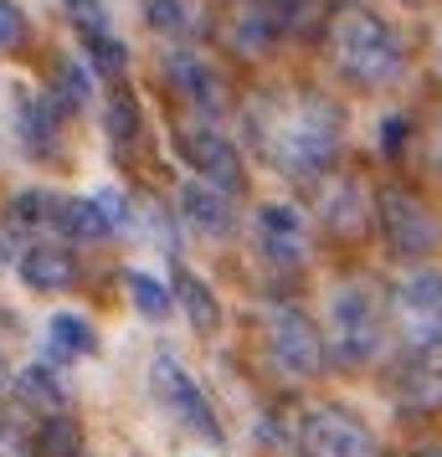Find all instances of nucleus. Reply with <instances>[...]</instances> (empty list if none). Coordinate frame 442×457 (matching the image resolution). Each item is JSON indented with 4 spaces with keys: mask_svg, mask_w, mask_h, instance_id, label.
<instances>
[{
    "mask_svg": "<svg viewBox=\"0 0 442 457\" xmlns=\"http://www.w3.org/2000/svg\"><path fill=\"white\" fill-rule=\"evenodd\" d=\"M5 386H11V375H5V360H0V395H5Z\"/></svg>",
    "mask_w": 442,
    "mask_h": 457,
    "instance_id": "nucleus-30",
    "label": "nucleus"
},
{
    "mask_svg": "<svg viewBox=\"0 0 442 457\" xmlns=\"http://www.w3.org/2000/svg\"><path fill=\"white\" fill-rule=\"evenodd\" d=\"M180 216H186L190 231L221 237V231L232 227V190H221L216 180H190L180 190Z\"/></svg>",
    "mask_w": 442,
    "mask_h": 457,
    "instance_id": "nucleus-11",
    "label": "nucleus"
},
{
    "mask_svg": "<svg viewBox=\"0 0 442 457\" xmlns=\"http://www.w3.org/2000/svg\"><path fill=\"white\" fill-rule=\"evenodd\" d=\"M149 391H154V401L165 406V411H175L180 421H186L196 436H206V442H221V421H216V411H211L206 391L190 380L170 354H160L154 365H149Z\"/></svg>",
    "mask_w": 442,
    "mask_h": 457,
    "instance_id": "nucleus-6",
    "label": "nucleus"
},
{
    "mask_svg": "<svg viewBox=\"0 0 442 457\" xmlns=\"http://www.w3.org/2000/svg\"><path fill=\"white\" fill-rule=\"evenodd\" d=\"M386 345V329H380V309L365 288H339L329 298V350L345 360V365H371Z\"/></svg>",
    "mask_w": 442,
    "mask_h": 457,
    "instance_id": "nucleus-3",
    "label": "nucleus"
},
{
    "mask_svg": "<svg viewBox=\"0 0 442 457\" xmlns=\"http://www.w3.org/2000/svg\"><path fill=\"white\" fill-rule=\"evenodd\" d=\"M412 457H442V447H421V453H412Z\"/></svg>",
    "mask_w": 442,
    "mask_h": 457,
    "instance_id": "nucleus-31",
    "label": "nucleus"
},
{
    "mask_svg": "<svg viewBox=\"0 0 442 457\" xmlns=\"http://www.w3.org/2000/svg\"><path fill=\"white\" fill-rule=\"evenodd\" d=\"M88 57L104 67V72H124V62H129V52H124V42L119 37H108V31H98V37H88Z\"/></svg>",
    "mask_w": 442,
    "mask_h": 457,
    "instance_id": "nucleus-27",
    "label": "nucleus"
},
{
    "mask_svg": "<svg viewBox=\"0 0 442 457\" xmlns=\"http://www.w3.org/2000/svg\"><path fill=\"white\" fill-rule=\"evenodd\" d=\"M21 278L31 283V288L57 293V288H72L78 262H72V252H63V247H31L21 257Z\"/></svg>",
    "mask_w": 442,
    "mask_h": 457,
    "instance_id": "nucleus-13",
    "label": "nucleus"
},
{
    "mask_svg": "<svg viewBox=\"0 0 442 457\" xmlns=\"http://www.w3.org/2000/svg\"><path fill=\"white\" fill-rule=\"evenodd\" d=\"M145 16L165 37H201L206 31V5L201 0H145Z\"/></svg>",
    "mask_w": 442,
    "mask_h": 457,
    "instance_id": "nucleus-14",
    "label": "nucleus"
},
{
    "mask_svg": "<svg viewBox=\"0 0 442 457\" xmlns=\"http://www.w3.org/2000/svg\"><path fill=\"white\" fill-rule=\"evenodd\" d=\"M257 247L273 268H304L309 262V221L294 206H263L257 211Z\"/></svg>",
    "mask_w": 442,
    "mask_h": 457,
    "instance_id": "nucleus-8",
    "label": "nucleus"
},
{
    "mask_svg": "<svg viewBox=\"0 0 442 457\" xmlns=\"http://www.w3.org/2000/svg\"><path fill=\"white\" fill-rule=\"evenodd\" d=\"M21 134L37 149H52L57 145V108L52 104H26L21 108Z\"/></svg>",
    "mask_w": 442,
    "mask_h": 457,
    "instance_id": "nucleus-24",
    "label": "nucleus"
},
{
    "mask_svg": "<svg viewBox=\"0 0 442 457\" xmlns=\"http://www.w3.org/2000/svg\"><path fill=\"white\" fill-rule=\"evenodd\" d=\"M304 447L309 457H380L376 432L345 406H314L304 416Z\"/></svg>",
    "mask_w": 442,
    "mask_h": 457,
    "instance_id": "nucleus-7",
    "label": "nucleus"
},
{
    "mask_svg": "<svg viewBox=\"0 0 442 457\" xmlns=\"http://www.w3.org/2000/svg\"><path fill=\"white\" fill-rule=\"evenodd\" d=\"M139 98H134V87H113V98H108V139L113 145H134L139 139Z\"/></svg>",
    "mask_w": 442,
    "mask_h": 457,
    "instance_id": "nucleus-20",
    "label": "nucleus"
},
{
    "mask_svg": "<svg viewBox=\"0 0 442 457\" xmlns=\"http://www.w3.org/2000/svg\"><path fill=\"white\" fill-rule=\"evenodd\" d=\"M165 72H170V83L180 87V98H186V104H196L201 113H216V108H221V83L211 78V67L201 62V57L175 52V57L165 62Z\"/></svg>",
    "mask_w": 442,
    "mask_h": 457,
    "instance_id": "nucleus-12",
    "label": "nucleus"
},
{
    "mask_svg": "<svg viewBox=\"0 0 442 457\" xmlns=\"http://www.w3.org/2000/svg\"><path fill=\"white\" fill-rule=\"evenodd\" d=\"M180 154L201 170L206 180H216L221 190H242V165H237V149L216 134L211 124L180 129Z\"/></svg>",
    "mask_w": 442,
    "mask_h": 457,
    "instance_id": "nucleus-9",
    "label": "nucleus"
},
{
    "mask_svg": "<svg viewBox=\"0 0 442 457\" xmlns=\"http://www.w3.org/2000/svg\"><path fill=\"white\" fill-rule=\"evenodd\" d=\"M93 201H98V206H104L108 227H124V221H129V201H124V195H119V190H98V195H93Z\"/></svg>",
    "mask_w": 442,
    "mask_h": 457,
    "instance_id": "nucleus-28",
    "label": "nucleus"
},
{
    "mask_svg": "<svg viewBox=\"0 0 442 457\" xmlns=\"http://www.w3.org/2000/svg\"><path fill=\"white\" fill-rule=\"evenodd\" d=\"M376 227L386 231L391 252H401V257H427V252L442 242L438 211L427 206V201H417L412 190H401V186L376 190Z\"/></svg>",
    "mask_w": 442,
    "mask_h": 457,
    "instance_id": "nucleus-4",
    "label": "nucleus"
},
{
    "mask_svg": "<svg viewBox=\"0 0 442 457\" xmlns=\"http://www.w3.org/2000/svg\"><path fill=\"white\" fill-rule=\"evenodd\" d=\"M175 303L186 309L190 329L196 334H216V324H221V303H216V293L196 278V272H175Z\"/></svg>",
    "mask_w": 442,
    "mask_h": 457,
    "instance_id": "nucleus-15",
    "label": "nucleus"
},
{
    "mask_svg": "<svg viewBox=\"0 0 442 457\" xmlns=\"http://www.w3.org/2000/svg\"><path fill=\"white\" fill-rule=\"evenodd\" d=\"M263 329H268L273 360L288 375H304V380H309V375H319L329 365V339H324L298 309H288V303H273V309L263 313Z\"/></svg>",
    "mask_w": 442,
    "mask_h": 457,
    "instance_id": "nucleus-5",
    "label": "nucleus"
},
{
    "mask_svg": "<svg viewBox=\"0 0 442 457\" xmlns=\"http://www.w3.org/2000/svg\"><path fill=\"white\" fill-rule=\"evenodd\" d=\"M406 391L427 401V406H442V345L438 350H417L412 365H406Z\"/></svg>",
    "mask_w": 442,
    "mask_h": 457,
    "instance_id": "nucleus-17",
    "label": "nucleus"
},
{
    "mask_svg": "<svg viewBox=\"0 0 442 457\" xmlns=\"http://www.w3.org/2000/svg\"><path fill=\"white\" fill-rule=\"evenodd\" d=\"M247 134L253 145L288 175L314 180L335 165L339 134H345V113H339L324 93L309 87H278L247 104Z\"/></svg>",
    "mask_w": 442,
    "mask_h": 457,
    "instance_id": "nucleus-1",
    "label": "nucleus"
},
{
    "mask_svg": "<svg viewBox=\"0 0 442 457\" xmlns=\"http://www.w3.org/2000/svg\"><path fill=\"white\" fill-rule=\"evenodd\" d=\"M46 350L57 354V360H83V354L98 350V334H93V324L78 319V313H57V319L46 324Z\"/></svg>",
    "mask_w": 442,
    "mask_h": 457,
    "instance_id": "nucleus-16",
    "label": "nucleus"
},
{
    "mask_svg": "<svg viewBox=\"0 0 442 457\" xmlns=\"http://www.w3.org/2000/svg\"><path fill=\"white\" fill-rule=\"evenodd\" d=\"M16 395H21L26 406H46V411H57V406H63V386H57L52 370H42V365L16 375Z\"/></svg>",
    "mask_w": 442,
    "mask_h": 457,
    "instance_id": "nucleus-22",
    "label": "nucleus"
},
{
    "mask_svg": "<svg viewBox=\"0 0 442 457\" xmlns=\"http://www.w3.org/2000/svg\"><path fill=\"white\" fill-rule=\"evenodd\" d=\"M319 221H324V231L339 237V242L365 237V227H371L365 190H360L355 180H335V186H324V195H319Z\"/></svg>",
    "mask_w": 442,
    "mask_h": 457,
    "instance_id": "nucleus-10",
    "label": "nucleus"
},
{
    "mask_svg": "<svg viewBox=\"0 0 442 457\" xmlns=\"http://www.w3.org/2000/svg\"><path fill=\"white\" fill-rule=\"evenodd\" d=\"M52 83H57V108H63V113H67V108L78 113V108L93 98V83H88V72H83L78 62H57Z\"/></svg>",
    "mask_w": 442,
    "mask_h": 457,
    "instance_id": "nucleus-23",
    "label": "nucleus"
},
{
    "mask_svg": "<svg viewBox=\"0 0 442 457\" xmlns=\"http://www.w3.org/2000/svg\"><path fill=\"white\" fill-rule=\"evenodd\" d=\"M37 457H83V432H78V421L63 411H52L42 421V432H37Z\"/></svg>",
    "mask_w": 442,
    "mask_h": 457,
    "instance_id": "nucleus-18",
    "label": "nucleus"
},
{
    "mask_svg": "<svg viewBox=\"0 0 442 457\" xmlns=\"http://www.w3.org/2000/svg\"><path fill=\"white\" fill-rule=\"evenodd\" d=\"M57 216H63V231H67V237H78V242H98V237L113 231L98 201H63Z\"/></svg>",
    "mask_w": 442,
    "mask_h": 457,
    "instance_id": "nucleus-19",
    "label": "nucleus"
},
{
    "mask_svg": "<svg viewBox=\"0 0 442 457\" xmlns=\"http://www.w3.org/2000/svg\"><path fill=\"white\" fill-rule=\"evenodd\" d=\"M26 31H31L26 11L16 0H0V52H16V46L26 42Z\"/></svg>",
    "mask_w": 442,
    "mask_h": 457,
    "instance_id": "nucleus-26",
    "label": "nucleus"
},
{
    "mask_svg": "<svg viewBox=\"0 0 442 457\" xmlns=\"http://www.w3.org/2000/svg\"><path fill=\"white\" fill-rule=\"evenodd\" d=\"M129 298H134V309L145 313V319H165L175 309V298L160 278H149V272H129Z\"/></svg>",
    "mask_w": 442,
    "mask_h": 457,
    "instance_id": "nucleus-21",
    "label": "nucleus"
},
{
    "mask_svg": "<svg viewBox=\"0 0 442 457\" xmlns=\"http://www.w3.org/2000/svg\"><path fill=\"white\" fill-rule=\"evenodd\" d=\"M67 16H72V26H78V37H98V31H108V11L104 0H67Z\"/></svg>",
    "mask_w": 442,
    "mask_h": 457,
    "instance_id": "nucleus-25",
    "label": "nucleus"
},
{
    "mask_svg": "<svg viewBox=\"0 0 442 457\" xmlns=\"http://www.w3.org/2000/svg\"><path fill=\"white\" fill-rule=\"evenodd\" d=\"M324 46H329V57H335L339 72L360 87H391V83H401V72H406V57H401L391 26L380 21L376 11H365L360 0L329 5Z\"/></svg>",
    "mask_w": 442,
    "mask_h": 457,
    "instance_id": "nucleus-2",
    "label": "nucleus"
},
{
    "mask_svg": "<svg viewBox=\"0 0 442 457\" xmlns=\"http://www.w3.org/2000/svg\"><path fill=\"white\" fill-rule=\"evenodd\" d=\"M406 134H412V129H406V119H391V124H386V134H380V139H386V154H401V149H406Z\"/></svg>",
    "mask_w": 442,
    "mask_h": 457,
    "instance_id": "nucleus-29",
    "label": "nucleus"
}]
</instances>
